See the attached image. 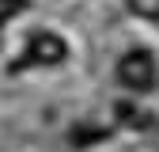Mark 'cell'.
<instances>
[{
    "instance_id": "obj_4",
    "label": "cell",
    "mask_w": 159,
    "mask_h": 152,
    "mask_svg": "<svg viewBox=\"0 0 159 152\" xmlns=\"http://www.w3.org/2000/svg\"><path fill=\"white\" fill-rule=\"evenodd\" d=\"M27 4H30V0H0V23H8L11 15H19Z\"/></svg>"
},
{
    "instance_id": "obj_1",
    "label": "cell",
    "mask_w": 159,
    "mask_h": 152,
    "mask_svg": "<svg viewBox=\"0 0 159 152\" xmlns=\"http://www.w3.org/2000/svg\"><path fill=\"white\" fill-rule=\"evenodd\" d=\"M117 80H121L129 91H148L155 84V57L148 50H133L117 61Z\"/></svg>"
},
{
    "instance_id": "obj_2",
    "label": "cell",
    "mask_w": 159,
    "mask_h": 152,
    "mask_svg": "<svg viewBox=\"0 0 159 152\" xmlns=\"http://www.w3.org/2000/svg\"><path fill=\"white\" fill-rule=\"evenodd\" d=\"M65 57H68L65 38L42 31V34H34L27 42V57H23V61H30V65H57V61H65Z\"/></svg>"
},
{
    "instance_id": "obj_3",
    "label": "cell",
    "mask_w": 159,
    "mask_h": 152,
    "mask_svg": "<svg viewBox=\"0 0 159 152\" xmlns=\"http://www.w3.org/2000/svg\"><path fill=\"white\" fill-rule=\"evenodd\" d=\"M129 8L140 19H159V0H129Z\"/></svg>"
}]
</instances>
